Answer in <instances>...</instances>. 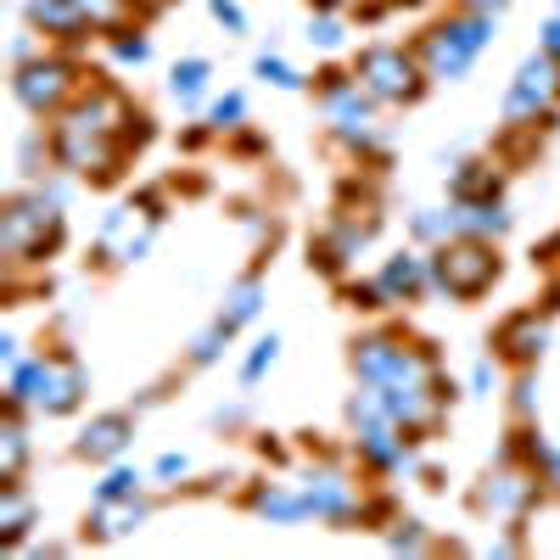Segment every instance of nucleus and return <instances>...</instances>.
<instances>
[{"mask_svg":"<svg viewBox=\"0 0 560 560\" xmlns=\"http://www.w3.org/2000/svg\"><path fill=\"white\" fill-rule=\"evenodd\" d=\"M124 124H135V118H129V102L118 96V90H90V96H79L62 113V124L51 135L57 163L73 168V174H107L118 163Z\"/></svg>","mask_w":560,"mask_h":560,"instance_id":"1","label":"nucleus"},{"mask_svg":"<svg viewBox=\"0 0 560 560\" xmlns=\"http://www.w3.org/2000/svg\"><path fill=\"white\" fill-rule=\"evenodd\" d=\"M488 34H493L488 12H465V18H448V23H438L427 39H420V73H427V79H438V84H448V79H465V73H471V62L482 57Z\"/></svg>","mask_w":560,"mask_h":560,"instance_id":"2","label":"nucleus"},{"mask_svg":"<svg viewBox=\"0 0 560 560\" xmlns=\"http://www.w3.org/2000/svg\"><path fill=\"white\" fill-rule=\"evenodd\" d=\"M353 79L370 102H409L420 90V62L409 51H398V45H370Z\"/></svg>","mask_w":560,"mask_h":560,"instance_id":"3","label":"nucleus"},{"mask_svg":"<svg viewBox=\"0 0 560 560\" xmlns=\"http://www.w3.org/2000/svg\"><path fill=\"white\" fill-rule=\"evenodd\" d=\"M555 102H560V57L538 51V57L522 62L516 84H510L504 118H510V124H538L544 113H555Z\"/></svg>","mask_w":560,"mask_h":560,"instance_id":"4","label":"nucleus"},{"mask_svg":"<svg viewBox=\"0 0 560 560\" xmlns=\"http://www.w3.org/2000/svg\"><path fill=\"white\" fill-rule=\"evenodd\" d=\"M12 398L23 404H39V409H73L79 404V364L73 359H34V364H18V376H12Z\"/></svg>","mask_w":560,"mask_h":560,"instance_id":"5","label":"nucleus"},{"mask_svg":"<svg viewBox=\"0 0 560 560\" xmlns=\"http://www.w3.org/2000/svg\"><path fill=\"white\" fill-rule=\"evenodd\" d=\"M57 230H62V213L57 202H45V197H23L7 208V224H0V242H7L12 258H34L57 242Z\"/></svg>","mask_w":560,"mask_h":560,"instance_id":"6","label":"nucleus"},{"mask_svg":"<svg viewBox=\"0 0 560 560\" xmlns=\"http://www.w3.org/2000/svg\"><path fill=\"white\" fill-rule=\"evenodd\" d=\"M493 275H499V264H493V253L482 242H454V247L438 253V280H443V292H454V298L488 292Z\"/></svg>","mask_w":560,"mask_h":560,"instance_id":"7","label":"nucleus"},{"mask_svg":"<svg viewBox=\"0 0 560 560\" xmlns=\"http://www.w3.org/2000/svg\"><path fill=\"white\" fill-rule=\"evenodd\" d=\"M68 96H73V68L68 62L39 57V62H23L18 68V102L28 113H57Z\"/></svg>","mask_w":560,"mask_h":560,"instance_id":"8","label":"nucleus"},{"mask_svg":"<svg viewBox=\"0 0 560 560\" xmlns=\"http://www.w3.org/2000/svg\"><path fill=\"white\" fill-rule=\"evenodd\" d=\"M102 247H107L113 258H135L140 247H147V219H135V208L113 213L107 230H102Z\"/></svg>","mask_w":560,"mask_h":560,"instance_id":"9","label":"nucleus"},{"mask_svg":"<svg viewBox=\"0 0 560 560\" xmlns=\"http://www.w3.org/2000/svg\"><path fill=\"white\" fill-rule=\"evenodd\" d=\"M303 504H308V516H348V504H353V488L342 477H314L303 488Z\"/></svg>","mask_w":560,"mask_h":560,"instance_id":"10","label":"nucleus"},{"mask_svg":"<svg viewBox=\"0 0 560 560\" xmlns=\"http://www.w3.org/2000/svg\"><path fill=\"white\" fill-rule=\"evenodd\" d=\"M427 280H432V269L420 264V258H393V264L382 269V298H415Z\"/></svg>","mask_w":560,"mask_h":560,"instance_id":"11","label":"nucleus"},{"mask_svg":"<svg viewBox=\"0 0 560 560\" xmlns=\"http://www.w3.org/2000/svg\"><path fill=\"white\" fill-rule=\"evenodd\" d=\"M28 18H34L45 34H79V28H84V18H79L73 0H34Z\"/></svg>","mask_w":560,"mask_h":560,"instance_id":"12","label":"nucleus"},{"mask_svg":"<svg viewBox=\"0 0 560 560\" xmlns=\"http://www.w3.org/2000/svg\"><path fill=\"white\" fill-rule=\"evenodd\" d=\"M129 443V420L124 415H107V420H96V427L84 432V454L90 459H107V454H118Z\"/></svg>","mask_w":560,"mask_h":560,"instance_id":"13","label":"nucleus"},{"mask_svg":"<svg viewBox=\"0 0 560 560\" xmlns=\"http://www.w3.org/2000/svg\"><path fill=\"white\" fill-rule=\"evenodd\" d=\"M499 342H504L510 353H516V359H533V353L544 348V319H538V314H522V319H510Z\"/></svg>","mask_w":560,"mask_h":560,"instance_id":"14","label":"nucleus"},{"mask_svg":"<svg viewBox=\"0 0 560 560\" xmlns=\"http://www.w3.org/2000/svg\"><path fill=\"white\" fill-rule=\"evenodd\" d=\"M258 510H264V516H275V522H298V516H308L303 493H287V488H264V493H258Z\"/></svg>","mask_w":560,"mask_h":560,"instance_id":"15","label":"nucleus"},{"mask_svg":"<svg viewBox=\"0 0 560 560\" xmlns=\"http://www.w3.org/2000/svg\"><path fill=\"white\" fill-rule=\"evenodd\" d=\"M454 224L465 230V236H482V230H504V213L493 202H459Z\"/></svg>","mask_w":560,"mask_h":560,"instance_id":"16","label":"nucleus"},{"mask_svg":"<svg viewBox=\"0 0 560 560\" xmlns=\"http://www.w3.org/2000/svg\"><path fill=\"white\" fill-rule=\"evenodd\" d=\"M168 90H174V96L179 102H202V90H208V62H179L174 68V79H168Z\"/></svg>","mask_w":560,"mask_h":560,"instance_id":"17","label":"nucleus"},{"mask_svg":"<svg viewBox=\"0 0 560 560\" xmlns=\"http://www.w3.org/2000/svg\"><path fill=\"white\" fill-rule=\"evenodd\" d=\"M527 493H533V488H527V477H499L482 499H488L493 510H522V504H527Z\"/></svg>","mask_w":560,"mask_h":560,"instance_id":"18","label":"nucleus"},{"mask_svg":"<svg viewBox=\"0 0 560 560\" xmlns=\"http://www.w3.org/2000/svg\"><path fill=\"white\" fill-rule=\"evenodd\" d=\"M73 7L90 28H118L124 23V0H73Z\"/></svg>","mask_w":560,"mask_h":560,"instance_id":"19","label":"nucleus"},{"mask_svg":"<svg viewBox=\"0 0 560 560\" xmlns=\"http://www.w3.org/2000/svg\"><path fill=\"white\" fill-rule=\"evenodd\" d=\"M23 527H28V499H23L18 488H7V510H0V533H7V538H23Z\"/></svg>","mask_w":560,"mask_h":560,"instance_id":"20","label":"nucleus"},{"mask_svg":"<svg viewBox=\"0 0 560 560\" xmlns=\"http://www.w3.org/2000/svg\"><path fill=\"white\" fill-rule=\"evenodd\" d=\"M253 314H258V280H247V287H242L236 298H230V308H224V325L236 331V325H242V319H253Z\"/></svg>","mask_w":560,"mask_h":560,"instance_id":"21","label":"nucleus"},{"mask_svg":"<svg viewBox=\"0 0 560 560\" xmlns=\"http://www.w3.org/2000/svg\"><path fill=\"white\" fill-rule=\"evenodd\" d=\"M258 73H264L269 84H280V90H298V84H303V73H298V68H287L280 57H258Z\"/></svg>","mask_w":560,"mask_h":560,"instance_id":"22","label":"nucleus"},{"mask_svg":"<svg viewBox=\"0 0 560 560\" xmlns=\"http://www.w3.org/2000/svg\"><path fill=\"white\" fill-rule=\"evenodd\" d=\"M135 522H140V504H124V510L107 504V510H102V533H129Z\"/></svg>","mask_w":560,"mask_h":560,"instance_id":"23","label":"nucleus"},{"mask_svg":"<svg viewBox=\"0 0 560 560\" xmlns=\"http://www.w3.org/2000/svg\"><path fill=\"white\" fill-rule=\"evenodd\" d=\"M23 471V427L18 420H7V482Z\"/></svg>","mask_w":560,"mask_h":560,"instance_id":"24","label":"nucleus"},{"mask_svg":"<svg viewBox=\"0 0 560 560\" xmlns=\"http://www.w3.org/2000/svg\"><path fill=\"white\" fill-rule=\"evenodd\" d=\"M242 113H247V102H242V96H224V102L213 107V124H219V129H236V124H242Z\"/></svg>","mask_w":560,"mask_h":560,"instance_id":"25","label":"nucleus"},{"mask_svg":"<svg viewBox=\"0 0 560 560\" xmlns=\"http://www.w3.org/2000/svg\"><path fill=\"white\" fill-rule=\"evenodd\" d=\"M275 348H280L275 337H269V342H258V353H253V359H247V370H242V376H247V382H258V376H264V370L275 364Z\"/></svg>","mask_w":560,"mask_h":560,"instance_id":"26","label":"nucleus"},{"mask_svg":"<svg viewBox=\"0 0 560 560\" xmlns=\"http://www.w3.org/2000/svg\"><path fill=\"white\" fill-rule=\"evenodd\" d=\"M308 39H314V45H325V51H331V45H342V23H337V18H319V23L308 28Z\"/></svg>","mask_w":560,"mask_h":560,"instance_id":"27","label":"nucleus"},{"mask_svg":"<svg viewBox=\"0 0 560 560\" xmlns=\"http://www.w3.org/2000/svg\"><path fill=\"white\" fill-rule=\"evenodd\" d=\"M213 18H219L230 34H242V28H247V18H242V7H236V0H213Z\"/></svg>","mask_w":560,"mask_h":560,"instance_id":"28","label":"nucleus"},{"mask_svg":"<svg viewBox=\"0 0 560 560\" xmlns=\"http://www.w3.org/2000/svg\"><path fill=\"white\" fill-rule=\"evenodd\" d=\"M129 493H135V477H129V471H113L107 488H102V504H107V499H129Z\"/></svg>","mask_w":560,"mask_h":560,"instance_id":"29","label":"nucleus"},{"mask_svg":"<svg viewBox=\"0 0 560 560\" xmlns=\"http://www.w3.org/2000/svg\"><path fill=\"white\" fill-rule=\"evenodd\" d=\"M118 57H124V62H147V39H140V34H124V39H118Z\"/></svg>","mask_w":560,"mask_h":560,"instance_id":"30","label":"nucleus"},{"mask_svg":"<svg viewBox=\"0 0 560 560\" xmlns=\"http://www.w3.org/2000/svg\"><path fill=\"white\" fill-rule=\"evenodd\" d=\"M544 51L560 57V18H549V28H544Z\"/></svg>","mask_w":560,"mask_h":560,"instance_id":"31","label":"nucleus"},{"mask_svg":"<svg viewBox=\"0 0 560 560\" xmlns=\"http://www.w3.org/2000/svg\"><path fill=\"white\" fill-rule=\"evenodd\" d=\"M185 471V454H163V465H158V477H179Z\"/></svg>","mask_w":560,"mask_h":560,"instance_id":"32","label":"nucleus"},{"mask_svg":"<svg viewBox=\"0 0 560 560\" xmlns=\"http://www.w3.org/2000/svg\"><path fill=\"white\" fill-rule=\"evenodd\" d=\"M465 12H493V7H504V0H459Z\"/></svg>","mask_w":560,"mask_h":560,"instance_id":"33","label":"nucleus"},{"mask_svg":"<svg viewBox=\"0 0 560 560\" xmlns=\"http://www.w3.org/2000/svg\"><path fill=\"white\" fill-rule=\"evenodd\" d=\"M314 7H325V12H337V7H348V0H314Z\"/></svg>","mask_w":560,"mask_h":560,"instance_id":"34","label":"nucleus"}]
</instances>
